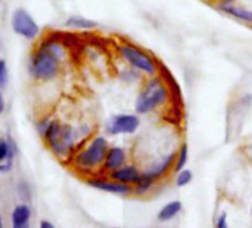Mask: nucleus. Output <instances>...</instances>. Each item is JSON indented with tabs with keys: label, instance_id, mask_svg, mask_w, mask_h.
<instances>
[{
	"label": "nucleus",
	"instance_id": "nucleus-1",
	"mask_svg": "<svg viewBox=\"0 0 252 228\" xmlns=\"http://www.w3.org/2000/svg\"><path fill=\"white\" fill-rule=\"evenodd\" d=\"M64 58V48L60 42L48 39L40 45L32 58L30 71L37 80H51L60 71V61Z\"/></svg>",
	"mask_w": 252,
	"mask_h": 228
},
{
	"label": "nucleus",
	"instance_id": "nucleus-2",
	"mask_svg": "<svg viewBox=\"0 0 252 228\" xmlns=\"http://www.w3.org/2000/svg\"><path fill=\"white\" fill-rule=\"evenodd\" d=\"M51 151L60 159H68L77 147V131L70 125H61L57 120L45 122L43 129L40 131Z\"/></svg>",
	"mask_w": 252,
	"mask_h": 228
},
{
	"label": "nucleus",
	"instance_id": "nucleus-3",
	"mask_svg": "<svg viewBox=\"0 0 252 228\" xmlns=\"http://www.w3.org/2000/svg\"><path fill=\"white\" fill-rule=\"evenodd\" d=\"M108 148L110 145L107 138L102 135H95L83 148L76 153L73 162L76 168L82 172H95L98 169H102V163Z\"/></svg>",
	"mask_w": 252,
	"mask_h": 228
},
{
	"label": "nucleus",
	"instance_id": "nucleus-4",
	"mask_svg": "<svg viewBox=\"0 0 252 228\" xmlns=\"http://www.w3.org/2000/svg\"><path fill=\"white\" fill-rule=\"evenodd\" d=\"M168 99H169V89L165 86L160 77H155L149 80L143 87V90L140 92L135 102V111L138 114H149L166 105Z\"/></svg>",
	"mask_w": 252,
	"mask_h": 228
},
{
	"label": "nucleus",
	"instance_id": "nucleus-5",
	"mask_svg": "<svg viewBox=\"0 0 252 228\" xmlns=\"http://www.w3.org/2000/svg\"><path fill=\"white\" fill-rule=\"evenodd\" d=\"M119 54L132 68H135L147 76H156V73H158L156 61L153 59V57H150L147 52L141 51L140 48H137L134 45H122V46H119Z\"/></svg>",
	"mask_w": 252,
	"mask_h": 228
},
{
	"label": "nucleus",
	"instance_id": "nucleus-6",
	"mask_svg": "<svg viewBox=\"0 0 252 228\" xmlns=\"http://www.w3.org/2000/svg\"><path fill=\"white\" fill-rule=\"evenodd\" d=\"M140 128V117L137 114H116L113 116L107 126L105 132L111 137L116 135H131L135 134Z\"/></svg>",
	"mask_w": 252,
	"mask_h": 228
},
{
	"label": "nucleus",
	"instance_id": "nucleus-7",
	"mask_svg": "<svg viewBox=\"0 0 252 228\" xmlns=\"http://www.w3.org/2000/svg\"><path fill=\"white\" fill-rule=\"evenodd\" d=\"M12 28L17 34H20L26 39H34L39 34V26L36 24L33 17L24 9H17L14 12Z\"/></svg>",
	"mask_w": 252,
	"mask_h": 228
},
{
	"label": "nucleus",
	"instance_id": "nucleus-8",
	"mask_svg": "<svg viewBox=\"0 0 252 228\" xmlns=\"http://www.w3.org/2000/svg\"><path fill=\"white\" fill-rule=\"evenodd\" d=\"M86 184L92 188H96L99 191H105V193H111V194H117L120 197H126L134 194V188L131 185H125L120 182H116L110 178H88Z\"/></svg>",
	"mask_w": 252,
	"mask_h": 228
},
{
	"label": "nucleus",
	"instance_id": "nucleus-9",
	"mask_svg": "<svg viewBox=\"0 0 252 228\" xmlns=\"http://www.w3.org/2000/svg\"><path fill=\"white\" fill-rule=\"evenodd\" d=\"M126 162H128V151H126V148H123L120 145H110L101 171L105 173H111V172L120 169L122 166L128 165Z\"/></svg>",
	"mask_w": 252,
	"mask_h": 228
},
{
	"label": "nucleus",
	"instance_id": "nucleus-10",
	"mask_svg": "<svg viewBox=\"0 0 252 228\" xmlns=\"http://www.w3.org/2000/svg\"><path fill=\"white\" fill-rule=\"evenodd\" d=\"M141 175H143V172L138 169L137 165L128 163V165L122 166L120 169H117V171L108 173V178L113 179V181H116V182H120V184H125V185H131V187H134V185L140 181Z\"/></svg>",
	"mask_w": 252,
	"mask_h": 228
},
{
	"label": "nucleus",
	"instance_id": "nucleus-11",
	"mask_svg": "<svg viewBox=\"0 0 252 228\" xmlns=\"http://www.w3.org/2000/svg\"><path fill=\"white\" fill-rule=\"evenodd\" d=\"M175 157H177V151L172 153V154L165 156V157H163L162 160H159V162H155L146 172L150 173V175L159 182V181H162L163 178H166V176L172 172L174 165H175Z\"/></svg>",
	"mask_w": 252,
	"mask_h": 228
},
{
	"label": "nucleus",
	"instance_id": "nucleus-12",
	"mask_svg": "<svg viewBox=\"0 0 252 228\" xmlns=\"http://www.w3.org/2000/svg\"><path fill=\"white\" fill-rule=\"evenodd\" d=\"M14 156H15V147L11 142V140H0V172L6 173L12 169L14 165Z\"/></svg>",
	"mask_w": 252,
	"mask_h": 228
},
{
	"label": "nucleus",
	"instance_id": "nucleus-13",
	"mask_svg": "<svg viewBox=\"0 0 252 228\" xmlns=\"http://www.w3.org/2000/svg\"><path fill=\"white\" fill-rule=\"evenodd\" d=\"M218 9L224 14H228L240 21H245V23H249L252 24V11H246V9H242V8H236L231 5V0H224L218 5Z\"/></svg>",
	"mask_w": 252,
	"mask_h": 228
},
{
	"label": "nucleus",
	"instance_id": "nucleus-14",
	"mask_svg": "<svg viewBox=\"0 0 252 228\" xmlns=\"http://www.w3.org/2000/svg\"><path fill=\"white\" fill-rule=\"evenodd\" d=\"M156 184H158V181L150 173H147L144 171L141 178H140V181L132 187L134 188V194L138 196V197H144V196H147L156 187Z\"/></svg>",
	"mask_w": 252,
	"mask_h": 228
},
{
	"label": "nucleus",
	"instance_id": "nucleus-15",
	"mask_svg": "<svg viewBox=\"0 0 252 228\" xmlns=\"http://www.w3.org/2000/svg\"><path fill=\"white\" fill-rule=\"evenodd\" d=\"M32 210L27 204H18L12 212V225L14 228H27L30 221Z\"/></svg>",
	"mask_w": 252,
	"mask_h": 228
},
{
	"label": "nucleus",
	"instance_id": "nucleus-16",
	"mask_svg": "<svg viewBox=\"0 0 252 228\" xmlns=\"http://www.w3.org/2000/svg\"><path fill=\"white\" fill-rule=\"evenodd\" d=\"M183 209V203L180 200H172L169 203H166L158 213V221L160 222H168L171 219H174Z\"/></svg>",
	"mask_w": 252,
	"mask_h": 228
},
{
	"label": "nucleus",
	"instance_id": "nucleus-17",
	"mask_svg": "<svg viewBox=\"0 0 252 228\" xmlns=\"http://www.w3.org/2000/svg\"><path fill=\"white\" fill-rule=\"evenodd\" d=\"M187 160H189V147H187V144H181L180 148L177 150V157H175V165H174L172 173L177 175L178 172L186 169Z\"/></svg>",
	"mask_w": 252,
	"mask_h": 228
},
{
	"label": "nucleus",
	"instance_id": "nucleus-18",
	"mask_svg": "<svg viewBox=\"0 0 252 228\" xmlns=\"http://www.w3.org/2000/svg\"><path fill=\"white\" fill-rule=\"evenodd\" d=\"M67 27H73V28H80V30H91V28H95L96 27V23L92 21V20H88V18H83V17H70L65 23Z\"/></svg>",
	"mask_w": 252,
	"mask_h": 228
},
{
	"label": "nucleus",
	"instance_id": "nucleus-19",
	"mask_svg": "<svg viewBox=\"0 0 252 228\" xmlns=\"http://www.w3.org/2000/svg\"><path fill=\"white\" fill-rule=\"evenodd\" d=\"M193 181V172L190 169H183L175 175V185L177 187H187Z\"/></svg>",
	"mask_w": 252,
	"mask_h": 228
},
{
	"label": "nucleus",
	"instance_id": "nucleus-20",
	"mask_svg": "<svg viewBox=\"0 0 252 228\" xmlns=\"http://www.w3.org/2000/svg\"><path fill=\"white\" fill-rule=\"evenodd\" d=\"M214 227H215V228H230V227H228V221H227V213H220V215L215 218Z\"/></svg>",
	"mask_w": 252,
	"mask_h": 228
},
{
	"label": "nucleus",
	"instance_id": "nucleus-21",
	"mask_svg": "<svg viewBox=\"0 0 252 228\" xmlns=\"http://www.w3.org/2000/svg\"><path fill=\"white\" fill-rule=\"evenodd\" d=\"M8 82V70L3 59H0V86H5Z\"/></svg>",
	"mask_w": 252,
	"mask_h": 228
},
{
	"label": "nucleus",
	"instance_id": "nucleus-22",
	"mask_svg": "<svg viewBox=\"0 0 252 228\" xmlns=\"http://www.w3.org/2000/svg\"><path fill=\"white\" fill-rule=\"evenodd\" d=\"M140 77V74L135 71V68L131 67V70H125V73L122 74V79L126 80V82H134Z\"/></svg>",
	"mask_w": 252,
	"mask_h": 228
},
{
	"label": "nucleus",
	"instance_id": "nucleus-23",
	"mask_svg": "<svg viewBox=\"0 0 252 228\" xmlns=\"http://www.w3.org/2000/svg\"><path fill=\"white\" fill-rule=\"evenodd\" d=\"M39 228H55V225H54L51 221H46V219H43V221L40 222Z\"/></svg>",
	"mask_w": 252,
	"mask_h": 228
},
{
	"label": "nucleus",
	"instance_id": "nucleus-24",
	"mask_svg": "<svg viewBox=\"0 0 252 228\" xmlns=\"http://www.w3.org/2000/svg\"><path fill=\"white\" fill-rule=\"evenodd\" d=\"M3 110H5V101H3V96H2V93H0V114L3 113Z\"/></svg>",
	"mask_w": 252,
	"mask_h": 228
},
{
	"label": "nucleus",
	"instance_id": "nucleus-25",
	"mask_svg": "<svg viewBox=\"0 0 252 228\" xmlns=\"http://www.w3.org/2000/svg\"><path fill=\"white\" fill-rule=\"evenodd\" d=\"M0 228H3V219H2V216H0Z\"/></svg>",
	"mask_w": 252,
	"mask_h": 228
}]
</instances>
